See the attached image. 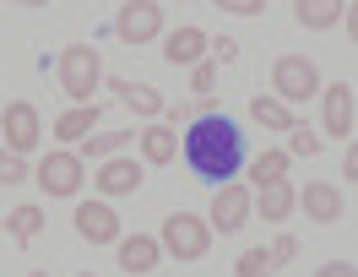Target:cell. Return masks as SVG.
Returning a JSON list of instances; mask_svg holds the SVG:
<instances>
[{
	"instance_id": "1",
	"label": "cell",
	"mask_w": 358,
	"mask_h": 277,
	"mask_svg": "<svg viewBox=\"0 0 358 277\" xmlns=\"http://www.w3.org/2000/svg\"><path fill=\"white\" fill-rule=\"evenodd\" d=\"M179 152H185V169L201 185H234L239 169H245V131H239V120L212 109V115L190 120V131L179 136Z\"/></svg>"
},
{
	"instance_id": "2",
	"label": "cell",
	"mask_w": 358,
	"mask_h": 277,
	"mask_svg": "<svg viewBox=\"0 0 358 277\" xmlns=\"http://www.w3.org/2000/svg\"><path fill=\"white\" fill-rule=\"evenodd\" d=\"M98 82H103V55L92 44H66L60 49V87H66V98L92 104Z\"/></svg>"
},
{
	"instance_id": "3",
	"label": "cell",
	"mask_w": 358,
	"mask_h": 277,
	"mask_svg": "<svg viewBox=\"0 0 358 277\" xmlns=\"http://www.w3.org/2000/svg\"><path fill=\"white\" fill-rule=\"evenodd\" d=\"M212 223L206 218H196V212H169V223H163V250L174 255V261H201L206 250H212Z\"/></svg>"
},
{
	"instance_id": "4",
	"label": "cell",
	"mask_w": 358,
	"mask_h": 277,
	"mask_svg": "<svg viewBox=\"0 0 358 277\" xmlns=\"http://www.w3.org/2000/svg\"><path fill=\"white\" fill-rule=\"evenodd\" d=\"M271 87H277V98L282 104H310V98H320V71H315L310 55H277V66H271Z\"/></svg>"
},
{
	"instance_id": "5",
	"label": "cell",
	"mask_w": 358,
	"mask_h": 277,
	"mask_svg": "<svg viewBox=\"0 0 358 277\" xmlns=\"http://www.w3.org/2000/svg\"><path fill=\"white\" fill-rule=\"evenodd\" d=\"M157 33H163V6L157 0H125L120 11H114V38L120 44H152Z\"/></svg>"
},
{
	"instance_id": "6",
	"label": "cell",
	"mask_w": 358,
	"mask_h": 277,
	"mask_svg": "<svg viewBox=\"0 0 358 277\" xmlns=\"http://www.w3.org/2000/svg\"><path fill=\"white\" fill-rule=\"evenodd\" d=\"M33 180H38V190H49V196H76L82 190V180H87V163H82V152H49L38 169H33Z\"/></svg>"
},
{
	"instance_id": "7",
	"label": "cell",
	"mask_w": 358,
	"mask_h": 277,
	"mask_svg": "<svg viewBox=\"0 0 358 277\" xmlns=\"http://www.w3.org/2000/svg\"><path fill=\"white\" fill-rule=\"evenodd\" d=\"M0 136H6L11 152H22V158H27V152L44 141V120H38V109H33L27 98H11L6 115H0Z\"/></svg>"
},
{
	"instance_id": "8",
	"label": "cell",
	"mask_w": 358,
	"mask_h": 277,
	"mask_svg": "<svg viewBox=\"0 0 358 277\" xmlns=\"http://www.w3.org/2000/svg\"><path fill=\"white\" fill-rule=\"evenodd\" d=\"M250 207H255L250 185H217L206 223H212V234H239V229H245V218H250Z\"/></svg>"
},
{
	"instance_id": "9",
	"label": "cell",
	"mask_w": 358,
	"mask_h": 277,
	"mask_svg": "<svg viewBox=\"0 0 358 277\" xmlns=\"http://www.w3.org/2000/svg\"><path fill=\"white\" fill-rule=\"evenodd\" d=\"M76 234L87 245H120V212L109 201H82L76 207Z\"/></svg>"
},
{
	"instance_id": "10",
	"label": "cell",
	"mask_w": 358,
	"mask_h": 277,
	"mask_svg": "<svg viewBox=\"0 0 358 277\" xmlns=\"http://www.w3.org/2000/svg\"><path fill=\"white\" fill-rule=\"evenodd\" d=\"M92 185H98L103 196H136V190H141V163L125 158V152H120V158H103L98 174H92Z\"/></svg>"
},
{
	"instance_id": "11",
	"label": "cell",
	"mask_w": 358,
	"mask_h": 277,
	"mask_svg": "<svg viewBox=\"0 0 358 277\" xmlns=\"http://www.w3.org/2000/svg\"><path fill=\"white\" fill-rule=\"evenodd\" d=\"M320 115H326V131L336 141L353 136V87L348 82H331V87H320Z\"/></svg>"
},
{
	"instance_id": "12",
	"label": "cell",
	"mask_w": 358,
	"mask_h": 277,
	"mask_svg": "<svg viewBox=\"0 0 358 277\" xmlns=\"http://www.w3.org/2000/svg\"><path fill=\"white\" fill-rule=\"evenodd\" d=\"M299 212H304L310 223H336V218H342V190L326 185V180H310L299 190Z\"/></svg>"
},
{
	"instance_id": "13",
	"label": "cell",
	"mask_w": 358,
	"mask_h": 277,
	"mask_svg": "<svg viewBox=\"0 0 358 277\" xmlns=\"http://www.w3.org/2000/svg\"><path fill=\"white\" fill-rule=\"evenodd\" d=\"M206 49H212V38H206L201 27H174V33H169V38H163V60H169V66H201V55Z\"/></svg>"
},
{
	"instance_id": "14",
	"label": "cell",
	"mask_w": 358,
	"mask_h": 277,
	"mask_svg": "<svg viewBox=\"0 0 358 277\" xmlns=\"http://www.w3.org/2000/svg\"><path fill=\"white\" fill-rule=\"evenodd\" d=\"M109 92L131 109V115H141V120H157L163 115V92L157 87H147V82H125V76H109Z\"/></svg>"
},
{
	"instance_id": "15",
	"label": "cell",
	"mask_w": 358,
	"mask_h": 277,
	"mask_svg": "<svg viewBox=\"0 0 358 277\" xmlns=\"http://www.w3.org/2000/svg\"><path fill=\"white\" fill-rule=\"evenodd\" d=\"M293 207H299V190H293L288 180H266L261 190H255V212H261L266 223H282Z\"/></svg>"
},
{
	"instance_id": "16",
	"label": "cell",
	"mask_w": 358,
	"mask_h": 277,
	"mask_svg": "<svg viewBox=\"0 0 358 277\" xmlns=\"http://www.w3.org/2000/svg\"><path fill=\"white\" fill-rule=\"evenodd\" d=\"M136 147H141V163H152V169H163V163L179 158V136L169 125H147V131L136 136Z\"/></svg>"
},
{
	"instance_id": "17",
	"label": "cell",
	"mask_w": 358,
	"mask_h": 277,
	"mask_svg": "<svg viewBox=\"0 0 358 277\" xmlns=\"http://www.w3.org/2000/svg\"><path fill=\"white\" fill-rule=\"evenodd\" d=\"M157 261H163V245L157 239H147V234H131V239H120V267L125 272H152Z\"/></svg>"
},
{
	"instance_id": "18",
	"label": "cell",
	"mask_w": 358,
	"mask_h": 277,
	"mask_svg": "<svg viewBox=\"0 0 358 277\" xmlns=\"http://www.w3.org/2000/svg\"><path fill=\"white\" fill-rule=\"evenodd\" d=\"M342 11H348V0H293V17L310 27V33L336 27V22H342Z\"/></svg>"
},
{
	"instance_id": "19",
	"label": "cell",
	"mask_w": 358,
	"mask_h": 277,
	"mask_svg": "<svg viewBox=\"0 0 358 277\" xmlns=\"http://www.w3.org/2000/svg\"><path fill=\"white\" fill-rule=\"evenodd\" d=\"M136 141V131H92V136H82V163H103V158H120L125 147Z\"/></svg>"
},
{
	"instance_id": "20",
	"label": "cell",
	"mask_w": 358,
	"mask_h": 277,
	"mask_svg": "<svg viewBox=\"0 0 358 277\" xmlns=\"http://www.w3.org/2000/svg\"><path fill=\"white\" fill-rule=\"evenodd\" d=\"M98 131V104H76V109H66V115L55 120V136L60 141H82Z\"/></svg>"
},
{
	"instance_id": "21",
	"label": "cell",
	"mask_w": 358,
	"mask_h": 277,
	"mask_svg": "<svg viewBox=\"0 0 358 277\" xmlns=\"http://www.w3.org/2000/svg\"><path fill=\"white\" fill-rule=\"evenodd\" d=\"M250 120L266 131H293V109L282 98H250Z\"/></svg>"
},
{
	"instance_id": "22",
	"label": "cell",
	"mask_w": 358,
	"mask_h": 277,
	"mask_svg": "<svg viewBox=\"0 0 358 277\" xmlns=\"http://www.w3.org/2000/svg\"><path fill=\"white\" fill-rule=\"evenodd\" d=\"M6 229H11L17 245L38 239V229H44V207H11V212H6Z\"/></svg>"
},
{
	"instance_id": "23",
	"label": "cell",
	"mask_w": 358,
	"mask_h": 277,
	"mask_svg": "<svg viewBox=\"0 0 358 277\" xmlns=\"http://www.w3.org/2000/svg\"><path fill=\"white\" fill-rule=\"evenodd\" d=\"M250 180L266 185V180H288V152H261V158L250 163Z\"/></svg>"
},
{
	"instance_id": "24",
	"label": "cell",
	"mask_w": 358,
	"mask_h": 277,
	"mask_svg": "<svg viewBox=\"0 0 358 277\" xmlns=\"http://www.w3.org/2000/svg\"><path fill=\"white\" fill-rule=\"evenodd\" d=\"M234 272H239V277H271V272H277V261H271V250H245L239 261H234Z\"/></svg>"
},
{
	"instance_id": "25",
	"label": "cell",
	"mask_w": 358,
	"mask_h": 277,
	"mask_svg": "<svg viewBox=\"0 0 358 277\" xmlns=\"http://www.w3.org/2000/svg\"><path fill=\"white\" fill-rule=\"evenodd\" d=\"M293 147H288V158H315L320 152V136H315V125H304V120H293Z\"/></svg>"
},
{
	"instance_id": "26",
	"label": "cell",
	"mask_w": 358,
	"mask_h": 277,
	"mask_svg": "<svg viewBox=\"0 0 358 277\" xmlns=\"http://www.w3.org/2000/svg\"><path fill=\"white\" fill-rule=\"evenodd\" d=\"M22 180H27V158L11 152V147H0V185H22Z\"/></svg>"
},
{
	"instance_id": "27",
	"label": "cell",
	"mask_w": 358,
	"mask_h": 277,
	"mask_svg": "<svg viewBox=\"0 0 358 277\" xmlns=\"http://www.w3.org/2000/svg\"><path fill=\"white\" fill-rule=\"evenodd\" d=\"M217 11H228V17H261L266 11V0H212Z\"/></svg>"
},
{
	"instance_id": "28",
	"label": "cell",
	"mask_w": 358,
	"mask_h": 277,
	"mask_svg": "<svg viewBox=\"0 0 358 277\" xmlns=\"http://www.w3.org/2000/svg\"><path fill=\"white\" fill-rule=\"evenodd\" d=\"M190 87H196V92L206 98V92L217 87V66H212V60H201V66H190Z\"/></svg>"
},
{
	"instance_id": "29",
	"label": "cell",
	"mask_w": 358,
	"mask_h": 277,
	"mask_svg": "<svg viewBox=\"0 0 358 277\" xmlns=\"http://www.w3.org/2000/svg\"><path fill=\"white\" fill-rule=\"evenodd\" d=\"M293 255H299V239H293V234H277V245H271V261H277V267H288Z\"/></svg>"
},
{
	"instance_id": "30",
	"label": "cell",
	"mask_w": 358,
	"mask_h": 277,
	"mask_svg": "<svg viewBox=\"0 0 358 277\" xmlns=\"http://www.w3.org/2000/svg\"><path fill=\"white\" fill-rule=\"evenodd\" d=\"M315 277H358V261H326Z\"/></svg>"
},
{
	"instance_id": "31",
	"label": "cell",
	"mask_w": 358,
	"mask_h": 277,
	"mask_svg": "<svg viewBox=\"0 0 358 277\" xmlns=\"http://www.w3.org/2000/svg\"><path fill=\"white\" fill-rule=\"evenodd\" d=\"M212 55L228 66V60H239V44H234V38H217V44H212Z\"/></svg>"
},
{
	"instance_id": "32",
	"label": "cell",
	"mask_w": 358,
	"mask_h": 277,
	"mask_svg": "<svg viewBox=\"0 0 358 277\" xmlns=\"http://www.w3.org/2000/svg\"><path fill=\"white\" fill-rule=\"evenodd\" d=\"M342 174H348V180L358 185V141H353V147H348V158H342Z\"/></svg>"
},
{
	"instance_id": "33",
	"label": "cell",
	"mask_w": 358,
	"mask_h": 277,
	"mask_svg": "<svg viewBox=\"0 0 358 277\" xmlns=\"http://www.w3.org/2000/svg\"><path fill=\"white\" fill-rule=\"evenodd\" d=\"M342 22H348V33H353V44H358V0L348 6V11H342Z\"/></svg>"
},
{
	"instance_id": "34",
	"label": "cell",
	"mask_w": 358,
	"mask_h": 277,
	"mask_svg": "<svg viewBox=\"0 0 358 277\" xmlns=\"http://www.w3.org/2000/svg\"><path fill=\"white\" fill-rule=\"evenodd\" d=\"M6 6H49V0H6Z\"/></svg>"
},
{
	"instance_id": "35",
	"label": "cell",
	"mask_w": 358,
	"mask_h": 277,
	"mask_svg": "<svg viewBox=\"0 0 358 277\" xmlns=\"http://www.w3.org/2000/svg\"><path fill=\"white\" fill-rule=\"evenodd\" d=\"M27 277H49V272H27Z\"/></svg>"
},
{
	"instance_id": "36",
	"label": "cell",
	"mask_w": 358,
	"mask_h": 277,
	"mask_svg": "<svg viewBox=\"0 0 358 277\" xmlns=\"http://www.w3.org/2000/svg\"><path fill=\"white\" fill-rule=\"evenodd\" d=\"M82 277H92V272H82Z\"/></svg>"
}]
</instances>
